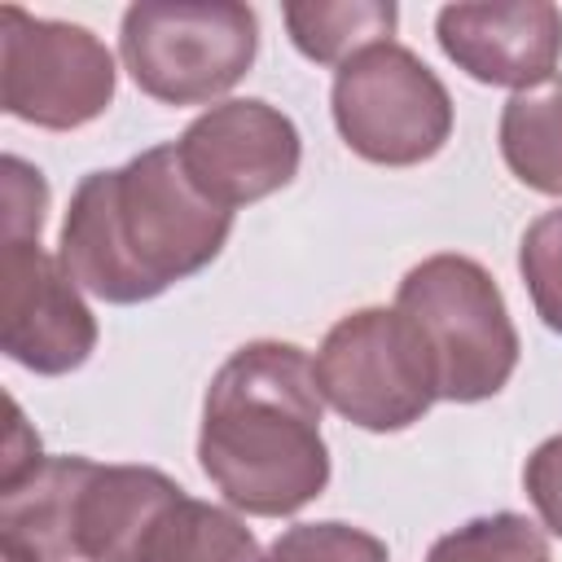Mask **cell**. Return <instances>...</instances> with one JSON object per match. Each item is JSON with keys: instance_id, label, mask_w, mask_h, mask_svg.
I'll use <instances>...</instances> for the list:
<instances>
[{"instance_id": "1", "label": "cell", "mask_w": 562, "mask_h": 562, "mask_svg": "<svg viewBox=\"0 0 562 562\" xmlns=\"http://www.w3.org/2000/svg\"><path fill=\"white\" fill-rule=\"evenodd\" d=\"M228 233L233 211L189 180L176 145H154L75 184L57 259L83 294L132 307L202 272Z\"/></svg>"}, {"instance_id": "2", "label": "cell", "mask_w": 562, "mask_h": 562, "mask_svg": "<svg viewBox=\"0 0 562 562\" xmlns=\"http://www.w3.org/2000/svg\"><path fill=\"white\" fill-rule=\"evenodd\" d=\"M198 465L233 509L255 518L299 514L325 492L321 386L303 347L255 338L215 369L202 400Z\"/></svg>"}, {"instance_id": "3", "label": "cell", "mask_w": 562, "mask_h": 562, "mask_svg": "<svg viewBox=\"0 0 562 562\" xmlns=\"http://www.w3.org/2000/svg\"><path fill=\"white\" fill-rule=\"evenodd\" d=\"M395 307L430 347L439 400L479 404L505 391L518 369V329L496 277L470 255H430L395 290Z\"/></svg>"}, {"instance_id": "4", "label": "cell", "mask_w": 562, "mask_h": 562, "mask_svg": "<svg viewBox=\"0 0 562 562\" xmlns=\"http://www.w3.org/2000/svg\"><path fill=\"white\" fill-rule=\"evenodd\" d=\"M259 53V18L237 0H136L119 22L132 83L162 105H206L237 88Z\"/></svg>"}, {"instance_id": "5", "label": "cell", "mask_w": 562, "mask_h": 562, "mask_svg": "<svg viewBox=\"0 0 562 562\" xmlns=\"http://www.w3.org/2000/svg\"><path fill=\"white\" fill-rule=\"evenodd\" d=\"M321 400L360 430H408L439 400L426 338L400 307H360L329 325L316 360Z\"/></svg>"}, {"instance_id": "6", "label": "cell", "mask_w": 562, "mask_h": 562, "mask_svg": "<svg viewBox=\"0 0 562 562\" xmlns=\"http://www.w3.org/2000/svg\"><path fill=\"white\" fill-rule=\"evenodd\" d=\"M329 110L342 145L378 167H417L452 136V97L443 79L395 40L338 66Z\"/></svg>"}, {"instance_id": "7", "label": "cell", "mask_w": 562, "mask_h": 562, "mask_svg": "<svg viewBox=\"0 0 562 562\" xmlns=\"http://www.w3.org/2000/svg\"><path fill=\"white\" fill-rule=\"evenodd\" d=\"M4 114L44 132H75L114 101V53L79 22L35 18L18 4L0 9Z\"/></svg>"}, {"instance_id": "8", "label": "cell", "mask_w": 562, "mask_h": 562, "mask_svg": "<svg viewBox=\"0 0 562 562\" xmlns=\"http://www.w3.org/2000/svg\"><path fill=\"white\" fill-rule=\"evenodd\" d=\"M189 180L224 211L250 206L299 176L303 140L290 114L259 97L206 105L176 140Z\"/></svg>"}, {"instance_id": "9", "label": "cell", "mask_w": 562, "mask_h": 562, "mask_svg": "<svg viewBox=\"0 0 562 562\" xmlns=\"http://www.w3.org/2000/svg\"><path fill=\"white\" fill-rule=\"evenodd\" d=\"M0 281V347L13 364L40 378H61L97 351V316L83 303V290L57 255L40 250V241H4Z\"/></svg>"}, {"instance_id": "10", "label": "cell", "mask_w": 562, "mask_h": 562, "mask_svg": "<svg viewBox=\"0 0 562 562\" xmlns=\"http://www.w3.org/2000/svg\"><path fill=\"white\" fill-rule=\"evenodd\" d=\"M443 57L492 88H536L562 61V9L549 0L443 4L435 18Z\"/></svg>"}, {"instance_id": "11", "label": "cell", "mask_w": 562, "mask_h": 562, "mask_svg": "<svg viewBox=\"0 0 562 562\" xmlns=\"http://www.w3.org/2000/svg\"><path fill=\"white\" fill-rule=\"evenodd\" d=\"M501 158L527 189L562 198V75L505 101Z\"/></svg>"}, {"instance_id": "12", "label": "cell", "mask_w": 562, "mask_h": 562, "mask_svg": "<svg viewBox=\"0 0 562 562\" xmlns=\"http://www.w3.org/2000/svg\"><path fill=\"white\" fill-rule=\"evenodd\" d=\"M136 562H263V553L233 509L184 492L158 514Z\"/></svg>"}, {"instance_id": "13", "label": "cell", "mask_w": 562, "mask_h": 562, "mask_svg": "<svg viewBox=\"0 0 562 562\" xmlns=\"http://www.w3.org/2000/svg\"><path fill=\"white\" fill-rule=\"evenodd\" d=\"M290 44L316 66H342L356 53L395 35L400 9L391 0H290L281 9Z\"/></svg>"}, {"instance_id": "14", "label": "cell", "mask_w": 562, "mask_h": 562, "mask_svg": "<svg viewBox=\"0 0 562 562\" xmlns=\"http://www.w3.org/2000/svg\"><path fill=\"white\" fill-rule=\"evenodd\" d=\"M426 562H553V549L527 514L501 509L443 531L430 544Z\"/></svg>"}, {"instance_id": "15", "label": "cell", "mask_w": 562, "mask_h": 562, "mask_svg": "<svg viewBox=\"0 0 562 562\" xmlns=\"http://www.w3.org/2000/svg\"><path fill=\"white\" fill-rule=\"evenodd\" d=\"M263 562H391L386 544L364 531V527H351V522H294L285 527Z\"/></svg>"}, {"instance_id": "16", "label": "cell", "mask_w": 562, "mask_h": 562, "mask_svg": "<svg viewBox=\"0 0 562 562\" xmlns=\"http://www.w3.org/2000/svg\"><path fill=\"white\" fill-rule=\"evenodd\" d=\"M518 272H522L536 316L553 334H562V206L527 224L522 246H518Z\"/></svg>"}, {"instance_id": "17", "label": "cell", "mask_w": 562, "mask_h": 562, "mask_svg": "<svg viewBox=\"0 0 562 562\" xmlns=\"http://www.w3.org/2000/svg\"><path fill=\"white\" fill-rule=\"evenodd\" d=\"M48 211V180L18 154H4V241H40Z\"/></svg>"}, {"instance_id": "18", "label": "cell", "mask_w": 562, "mask_h": 562, "mask_svg": "<svg viewBox=\"0 0 562 562\" xmlns=\"http://www.w3.org/2000/svg\"><path fill=\"white\" fill-rule=\"evenodd\" d=\"M522 487L540 522L553 536H562V435H549L544 443H536V452L522 465Z\"/></svg>"}]
</instances>
